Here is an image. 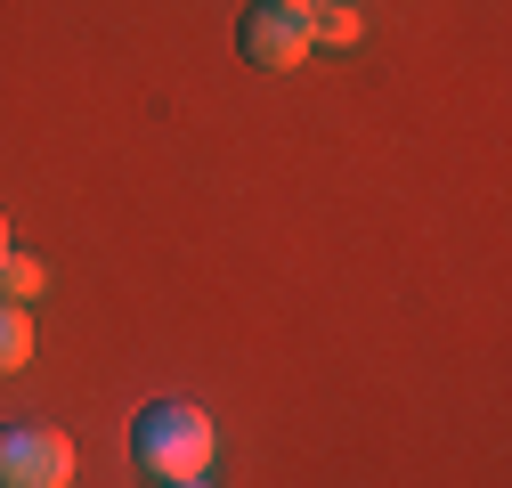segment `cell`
I'll use <instances>...</instances> for the list:
<instances>
[{
	"mask_svg": "<svg viewBox=\"0 0 512 488\" xmlns=\"http://www.w3.org/2000/svg\"><path fill=\"white\" fill-rule=\"evenodd\" d=\"M212 448H220V432H212V415H204L196 399H147V407L131 415V464H139L147 480L212 472Z\"/></svg>",
	"mask_w": 512,
	"mask_h": 488,
	"instance_id": "obj_1",
	"label": "cell"
},
{
	"mask_svg": "<svg viewBox=\"0 0 512 488\" xmlns=\"http://www.w3.org/2000/svg\"><path fill=\"white\" fill-rule=\"evenodd\" d=\"M236 49H244V66H261V74H293L317 49L309 0H252V9L236 17Z\"/></svg>",
	"mask_w": 512,
	"mask_h": 488,
	"instance_id": "obj_2",
	"label": "cell"
},
{
	"mask_svg": "<svg viewBox=\"0 0 512 488\" xmlns=\"http://www.w3.org/2000/svg\"><path fill=\"white\" fill-rule=\"evenodd\" d=\"M0 488H74V440L49 423H0Z\"/></svg>",
	"mask_w": 512,
	"mask_h": 488,
	"instance_id": "obj_3",
	"label": "cell"
},
{
	"mask_svg": "<svg viewBox=\"0 0 512 488\" xmlns=\"http://www.w3.org/2000/svg\"><path fill=\"white\" fill-rule=\"evenodd\" d=\"M309 33H317V49H358L366 41V17H358V0H317Z\"/></svg>",
	"mask_w": 512,
	"mask_h": 488,
	"instance_id": "obj_4",
	"label": "cell"
},
{
	"mask_svg": "<svg viewBox=\"0 0 512 488\" xmlns=\"http://www.w3.org/2000/svg\"><path fill=\"white\" fill-rule=\"evenodd\" d=\"M41 285H49V269L25 253V244H9V253H0V301H17V310H33L41 301Z\"/></svg>",
	"mask_w": 512,
	"mask_h": 488,
	"instance_id": "obj_5",
	"label": "cell"
},
{
	"mask_svg": "<svg viewBox=\"0 0 512 488\" xmlns=\"http://www.w3.org/2000/svg\"><path fill=\"white\" fill-rule=\"evenodd\" d=\"M25 358H33V310H17V301H0V375H17Z\"/></svg>",
	"mask_w": 512,
	"mask_h": 488,
	"instance_id": "obj_6",
	"label": "cell"
},
{
	"mask_svg": "<svg viewBox=\"0 0 512 488\" xmlns=\"http://www.w3.org/2000/svg\"><path fill=\"white\" fill-rule=\"evenodd\" d=\"M155 488H212V480H204V472H187V480H155Z\"/></svg>",
	"mask_w": 512,
	"mask_h": 488,
	"instance_id": "obj_7",
	"label": "cell"
},
{
	"mask_svg": "<svg viewBox=\"0 0 512 488\" xmlns=\"http://www.w3.org/2000/svg\"><path fill=\"white\" fill-rule=\"evenodd\" d=\"M9 244H17V236H9V220H0V253H9Z\"/></svg>",
	"mask_w": 512,
	"mask_h": 488,
	"instance_id": "obj_8",
	"label": "cell"
},
{
	"mask_svg": "<svg viewBox=\"0 0 512 488\" xmlns=\"http://www.w3.org/2000/svg\"><path fill=\"white\" fill-rule=\"evenodd\" d=\"M309 9H317V0H309Z\"/></svg>",
	"mask_w": 512,
	"mask_h": 488,
	"instance_id": "obj_9",
	"label": "cell"
}]
</instances>
